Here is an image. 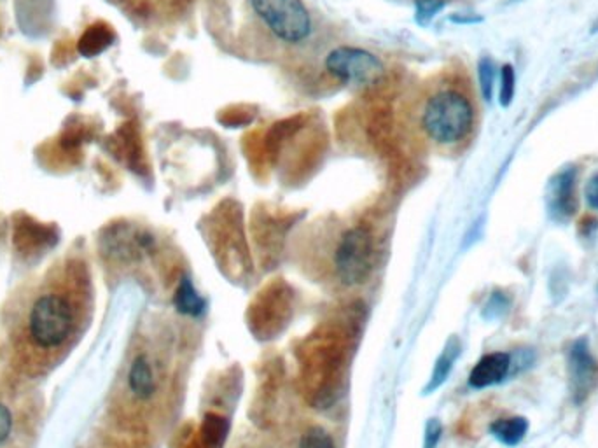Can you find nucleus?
Returning a JSON list of instances; mask_svg holds the SVG:
<instances>
[{
    "instance_id": "nucleus-1",
    "label": "nucleus",
    "mask_w": 598,
    "mask_h": 448,
    "mask_svg": "<svg viewBox=\"0 0 598 448\" xmlns=\"http://www.w3.org/2000/svg\"><path fill=\"white\" fill-rule=\"evenodd\" d=\"M86 263L71 258L14 295L5 314L13 370L25 378L53 372L72 352L91 315Z\"/></svg>"
},
{
    "instance_id": "nucleus-2",
    "label": "nucleus",
    "mask_w": 598,
    "mask_h": 448,
    "mask_svg": "<svg viewBox=\"0 0 598 448\" xmlns=\"http://www.w3.org/2000/svg\"><path fill=\"white\" fill-rule=\"evenodd\" d=\"M415 125L423 141L436 148L452 150L471 137L476 108L462 84L446 79L425 91L415 112Z\"/></svg>"
},
{
    "instance_id": "nucleus-3",
    "label": "nucleus",
    "mask_w": 598,
    "mask_h": 448,
    "mask_svg": "<svg viewBox=\"0 0 598 448\" xmlns=\"http://www.w3.org/2000/svg\"><path fill=\"white\" fill-rule=\"evenodd\" d=\"M261 27L282 44L298 46L312 36L314 22L303 0H248Z\"/></svg>"
},
{
    "instance_id": "nucleus-4",
    "label": "nucleus",
    "mask_w": 598,
    "mask_h": 448,
    "mask_svg": "<svg viewBox=\"0 0 598 448\" xmlns=\"http://www.w3.org/2000/svg\"><path fill=\"white\" fill-rule=\"evenodd\" d=\"M375 256L377 242L373 231L364 224L347 228L342 233L333 254L338 280L347 288L364 284L375 266Z\"/></svg>"
},
{
    "instance_id": "nucleus-5",
    "label": "nucleus",
    "mask_w": 598,
    "mask_h": 448,
    "mask_svg": "<svg viewBox=\"0 0 598 448\" xmlns=\"http://www.w3.org/2000/svg\"><path fill=\"white\" fill-rule=\"evenodd\" d=\"M327 74L343 84L368 88L380 82L386 74L384 62L371 51L353 46H340L333 49L324 62Z\"/></svg>"
},
{
    "instance_id": "nucleus-6",
    "label": "nucleus",
    "mask_w": 598,
    "mask_h": 448,
    "mask_svg": "<svg viewBox=\"0 0 598 448\" xmlns=\"http://www.w3.org/2000/svg\"><path fill=\"white\" fill-rule=\"evenodd\" d=\"M567 370L572 401L581 407L597 383L598 361L592 354L588 336L576 338L567 350Z\"/></svg>"
},
{
    "instance_id": "nucleus-7",
    "label": "nucleus",
    "mask_w": 598,
    "mask_h": 448,
    "mask_svg": "<svg viewBox=\"0 0 598 448\" xmlns=\"http://www.w3.org/2000/svg\"><path fill=\"white\" fill-rule=\"evenodd\" d=\"M27 424L18 396L0 387V448H27Z\"/></svg>"
},
{
    "instance_id": "nucleus-8",
    "label": "nucleus",
    "mask_w": 598,
    "mask_h": 448,
    "mask_svg": "<svg viewBox=\"0 0 598 448\" xmlns=\"http://www.w3.org/2000/svg\"><path fill=\"white\" fill-rule=\"evenodd\" d=\"M576 185L577 170L576 167H570L557 174L548 186V211L557 223L568 221L577 212L579 203L576 196Z\"/></svg>"
},
{
    "instance_id": "nucleus-9",
    "label": "nucleus",
    "mask_w": 598,
    "mask_h": 448,
    "mask_svg": "<svg viewBox=\"0 0 598 448\" xmlns=\"http://www.w3.org/2000/svg\"><path fill=\"white\" fill-rule=\"evenodd\" d=\"M125 392L135 403H149L158 392V378L147 352H137L125 374Z\"/></svg>"
},
{
    "instance_id": "nucleus-10",
    "label": "nucleus",
    "mask_w": 598,
    "mask_h": 448,
    "mask_svg": "<svg viewBox=\"0 0 598 448\" xmlns=\"http://www.w3.org/2000/svg\"><path fill=\"white\" fill-rule=\"evenodd\" d=\"M511 375V354L492 352L483 356L469 375V385L472 389H489L504 382Z\"/></svg>"
},
{
    "instance_id": "nucleus-11",
    "label": "nucleus",
    "mask_w": 598,
    "mask_h": 448,
    "mask_svg": "<svg viewBox=\"0 0 598 448\" xmlns=\"http://www.w3.org/2000/svg\"><path fill=\"white\" fill-rule=\"evenodd\" d=\"M114 38L116 36L112 27H108L104 22H97L84 30V34L77 40L75 49L84 58H95L110 47Z\"/></svg>"
},
{
    "instance_id": "nucleus-12",
    "label": "nucleus",
    "mask_w": 598,
    "mask_h": 448,
    "mask_svg": "<svg viewBox=\"0 0 598 448\" xmlns=\"http://www.w3.org/2000/svg\"><path fill=\"white\" fill-rule=\"evenodd\" d=\"M460 352H462L460 340H458L457 336H452L446 341L443 352L439 354V358H438V361L434 365V370H432L429 383L423 389V394H432L434 391H438L448 380V376H450L454 366H455V363H457Z\"/></svg>"
},
{
    "instance_id": "nucleus-13",
    "label": "nucleus",
    "mask_w": 598,
    "mask_h": 448,
    "mask_svg": "<svg viewBox=\"0 0 598 448\" xmlns=\"http://www.w3.org/2000/svg\"><path fill=\"white\" fill-rule=\"evenodd\" d=\"M528 424L527 418L522 415H515V417H507V418H497L490 424V435L493 438L506 445V447H518L525 436H527Z\"/></svg>"
},
{
    "instance_id": "nucleus-14",
    "label": "nucleus",
    "mask_w": 598,
    "mask_h": 448,
    "mask_svg": "<svg viewBox=\"0 0 598 448\" xmlns=\"http://www.w3.org/2000/svg\"><path fill=\"white\" fill-rule=\"evenodd\" d=\"M112 144L116 148V152L123 154V158H126V161L132 167H141L143 152H142L141 137L134 125H123L116 134V137L112 139Z\"/></svg>"
},
{
    "instance_id": "nucleus-15",
    "label": "nucleus",
    "mask_w": 598,
    "mask_h": 448,
    "mask_svg": "<svg viewBox=\"0 0 598 448\" xmlns=\"http://www.w3.org/2000/svg\"><path fill=\"white\" fill-rule=\"evenodd\" d=\"M176 306L180 314L191 317H198L205 310V299L200 297V293L187 277H184L177 288Z\"/></svg>"
},
{
    "instance_id": "nucleus-16",
    "label": "nucleus",
    "mask_w": 598,
    "mask_h": 448,
    "mask_svg": "<svg viewBox=\"0 0 598 448\" xmlns=\"http://www.w3.org/2000/svg\"><path fill=\"white\" fill-rule=\"evenodd\" d=\"M230 433V422L217 415V413H207L202 424V435L205 444L211 448H221L224 445Z\"/></svg>"
},
{
    "instance_id": "nucleus-17",
    "label": "nucleus",
    "mask_w": 598,
    "mask_h": 448,
    "mask_svg": "<svg viewBox=\"0 0 598 448\" xmlns=\"http://www.w3.org/2000/svg\"><path fill=\"white\" fill-rule=\"evenodd\" d=\"M511 306H513L511 297L506 291L495 289L492 295H490V298L487 299L483 310H481V317L485 321H489V323L500 321V319H504L511 312Z\"/></svg>"
},
{
    "instance_id": "nucleus-18",
    "label": "nucleus",
    "mask_w": 598,
    "mask_h": 448,
    "mask_svg": "<svg viewBox=\"0 0 598 448\" xmlns=\"http://www.w3.org/2000/svg\"><path fill=\"white\" fill-rule=\"evenodd\" d=\"M90 130L88 126H84L81 121L75 123V117L67 123V126L64 128L62 135H60V146L62 150L75 151L81 148L82 142H86L90 139Z\"/></svg>"
},
{
    "instance_id": "nucleus-19",
    "label": "nucleus",
    "mask_w": 598,
    "mask_h": 448,
    "mask_svg": "<svg viewBox=\"0 0 598 448\" xmlns=\"http://www.w3.org/2000/svg\"><path fill=\"white\" fill-rule=\"evenodd\" d=\"M298 448H336V445L333 436L324 427L312 426L301 435Z\"/></svg>"
},
{
    "instance_id": "nucleus-20",
    "label": "nucleus",
    "mask_w": 598,
    "mask_h": 448,
    "mask_svg": "<svg viewBox=\"0 0 598 448\" xmlns=\"http://www.w3.org/2000/svg\"><path fill=\"white\" fill-rule=\"evenodd\" d=\"M516 91V75L513 65L506 64L500 69V93H498V102L502 108H509Z\"/></svg>"
},
{
    "instance_id": "nucleus-21",
    "label": "nucleus",
    "mask_w": 598,
    "mask_h": 448,
    "mask_svg": "<svg viewBox=\"0 0 598 448\" xmlns=\"http://www.w3.org/2000/svg\"><path fill=\"white\" fill-rule=\"evenodd\" d=\"M478 74H480L481 95L487 102H490L493 97V86H495V64H493L492 58L485 56V58L480 60Z\"/></svg>"
},
{
    "instance_id": "nucleus-22",
    "label": "nucleus",
    "mask_w": 598,
    "mask_h": 448,
    "mask_svg": "<svg viewBox=\"0 0 598 448\" xmlns=\"http://www.w3.org/2000/svg\"><path fill=\"white\" fill-rule=\"evenodd\" d=\"M443 436V424L438 418H429L423 435V448H438Z\"/></svg>"
},
{
    "instance_id": "nucleus-23",
    "label": "nucleus",
    "mask_w": 598,
    "mask_h": 448,
    "mask_svg": "<svg viewBox=\"0 0 598 448\" xmlns=\"http://www.w3.org/2000/svg\"><path fill=\"white\" fill-rule=\"evenodd\" d=\"M585 196H586V203L594 211H598V172L588 179L586 189H585Z\"/></svg>"
},
{
    "instance_id": "nucleus-24",
    "label": "nucleus",
    "mask_w": 598,
    "mask_h": 448,
    "mask_svg": "<svg viewBox=\"0 0 598 448\" xmlns=\"http://www.w3.org/2000/svg\"><path fill=\"white\" fill-rule=\"evenodd\" d=\"M592 32H594V34H597V32H598V20H597V22H595V25H594V29H592Z\"/></svg>"
}]
</instances>
